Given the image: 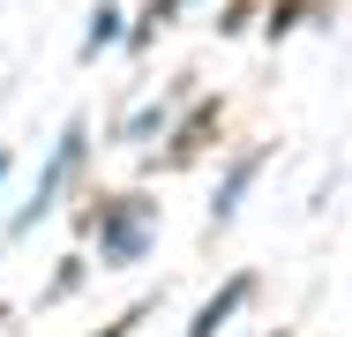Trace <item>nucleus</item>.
Returning <instances> with one entry per match:
<instances>
[{
  "label": "nucleus",
  "mask_w": 352,
  "mask_h": 337,
  "mask_svg": "<svg viewBox=\"0 0 352 337\" xmlns=\"http://www.w3.org/2000/svg\"><path fill=\"white\" fill-rule=\"evenodd\" d=\"M82 142H90V135H82V120H68V135H60V150H53V165L38 173V195H30L23 210H15V225H8V232H30V225H38V217H45L53 202H60V188H68V173L82 165Z\"/></svg>",
  "instance_id": "obj_2"
},
{
  "label": "nucleus",
  "mask_w": 352,
  "mask_h": 337,
  "mask_svg": "<svg viewBox=\"0 0 352 337\" xmlns=\"http://www.w3.org/2000/svg\"><path fill=\"white\" fill-rule=\"evenodd\" d=\"M255 173H263V150H248V157L225 173V188H217V202H210V225H232V210H240V195H248Z\"/></svg>",
  "instance_id": "obj_4"
},
{
  "label": "nucleus",
  "mask_w": 352,
  "mask_h": 337,
  "mask_svg": "<svg viewBox=\"0 0 352 337\" xmlns=\"http://www.w3.org/2000/svg\"><path fill=\"white\" fill-rule=\"evenodd\" d=\"M180 8H188V0H150V8H142V23H135V45H142V38H157V30H165Z\"/></svg>",
  "instance_id": "obj_7"
},
{
  "label": "nucleus",
  "mask_w": 352,
  "mask_h": 337,
  "mask_svg": "<svg viewBox=\"0 0 352 337\" xmlns=\"http://www.w3.org/2000/svg\"><path fill=\"white\" fill-rule=\"evenodd\" d=\"M248 292H255V277H248V270H240V277H225V285H217L210 300L195 307V323H188V337H217L225 323H232V315H240V307H248Z\"/></svg>",
  "instance_id": "obj_3"
},
{
  "label": "nucleus",
  "mask_w": 352,
  "mask_h": 337,
  "mask_svg": "<svg viewBox=\"0 0 352 337\" xmlns=\"http://www.w3.org/2000/svg\"><path fill=\"white\" fill-rule=\"evenodd\" d=\"M0 180H8V150H0Z\"/></svg>",
  "instance_id": "obj_9"
},
{
  "label": "nucleus",
  "mask_w": 352,
  "mask_h": 337,
  "mask_svg": "<svg viewBox=\"0 0 352 337\" xmlns=\"http://www.w3.org/2000/svg\"><path fill=\"white\" fill-rule=\"evenodd\" d=\"M113 38H120V8H113V0H98V15H90V30H82V53L98 61Z\"/></svg>",
  "instance_id": "obj_5"
},
{
  "label": "nucleus",
  "mask_w": 352,
  "mask_h": 337,
  "mask_svg": "<svg viewBox=\"0 0 352 337\" xmlns=\"http://www.w3.org/2000/svg\"><path fill=\"white\" fill-rule=\"evenodd\" d=\"M307 15H315V0H278V8H270V23H263V30H270V38H285V30H300V23H307Z\"/></svg>",
  "instance_id": "obj_6"
},
{
  "label": "nucleus",
  "mask_w": 352,
  "mask_h": 337,
  "mask_svg": "<svg viewBox=\"0 0 352 337\" xmlns=\"http://www.w3.org/2000/svg\"><path fill=\"white\" fill-rule=\"evenodd\" d=\"M82 225L98 232V263H142V248H150V202H142V195L98 202Z\"/></svg>",
  "instance_id": "obj_1"
},
{
  "label": "nucleus",
  "mask_w": 352,
  "mask_h": 337,
  "mask_svg": "<svg viewBox=\"0 0 352 337\" xmlns=\"http://www.w3.org/2000/svg\"><path fill=\"white\" fill-rule=\"evenodd\" d=\"M135 323H142V315H120V323H105V330H98V337H128V330H135Z\"/></svg>",
  "instance_id": "obj_8"
}]
</instances>
